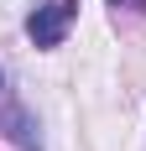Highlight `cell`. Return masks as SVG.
<instances>
[{
  "label": "cell",
  "instance_id": "6da1fadb",
  "mask_svg": "<svg viewBox=\"0 0 146 151\" xmlns=\"http://www.w3.org/2000/svg\"><path fill=\"white\" fill-rule=\"evenodd\" d=\"M21 26H26V42L37 52H58L68 42V31L78 26V0H37Z\"/></svg>",
  "mask_w": 146,
  "mask_h": 151
},
{
  "label": "cell",
  "instance_id": "3957f363",
  "mask_svg": "<svg viewBox=\"0 0 146 151\" xmlns=\"http://www.w3.org/2000/svg\"><path fill=\"white\" fill-rule=\"evenodd\" d=\"M110 11H115V16H120V11H131V16H141V11H146V0H110Z\"/></svg>",
  "mask_w": 146,
  "mask_h": 151
},
{
  "label": "cell",
  "instance_id": "7a4b0ae2",
  "mask_svg": "<svg viewBox=\"0 0 146 151\" xmlns=\"http://www.w3.org/2000/svg\"><path fill=\"white\" fill-rule=\"evenodd\" d=\"M0 136L11 146H21V151H42V125H37V115L21 99H5L0 104Z\"/></svg>",
  "mask_w": 146,
  "mask_h": 151
},
{
  "label": "cell",
  "instance_id": "277c9868",
  "mask_svg": "<svg viewBox=\"0 0 146 151\" xmlns=\"http://www.w3.org/2000/svg\"><path fill=\"white\" fill-rule=\"evenodd\" d=\"M0 89H5V68H0Z\"/></svg>",
  "mask_w": 146,
  "mask_h": 151
}]
</instances>
